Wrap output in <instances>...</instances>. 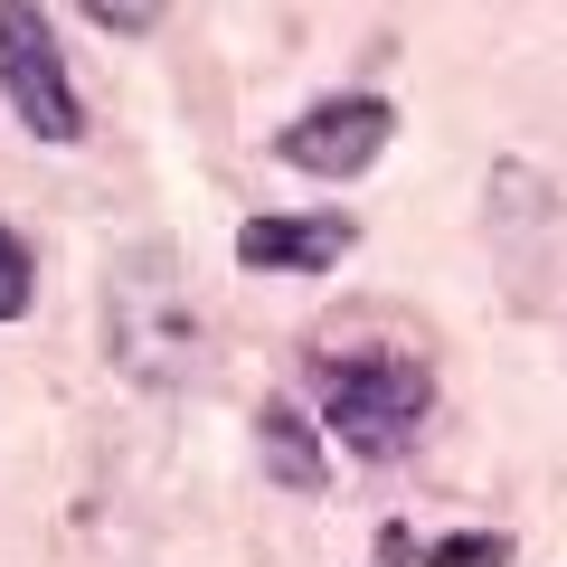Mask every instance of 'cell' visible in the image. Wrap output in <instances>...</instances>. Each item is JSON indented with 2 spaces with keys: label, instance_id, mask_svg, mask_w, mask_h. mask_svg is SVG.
Returning <instances> with one entry per match:
<instances>
[{
  "label": "cell",
  "instance_id": "obj_7",
  "mask_svg": "<svg viewBox=\"0 0 567 567\" xmlns=\"http://www.w3.org/2000/svg\"><path fill=\"white\" fill-rule=\"evenodd\" d=\"M416 567H511V529H454V539H425Z\"/></svg>",
  "mask_w": 567,
  "mask_h": 567
},
{
  "label": "cell",
  "instance_id": "obj_4",
  "mask_svg": "<svg viewBox=\"0 0 567 567\" xmlns=\"http://www.w3.org/2000/svg\"><path fill=\"white\" fill-rule=\"evenodd\" d=\"M388 133H398V114H388L379 95H322L312 114H293L275 133V162L312 171V181H360L388 152Z\"/></svg>",
  "mask_w": 567,
  "mask_h": 567
},
{
  "label": "cell",
  "instance_id": "obj_9",
  "mask_svg": "<svg viewBox=\"0 0 567 567\" xmlns=\"http://www.w3.org/2000/svg\"><path fill=\"white\" fill-rule=\"evenodd\" d=\"M76 10H85L95 29H114V39H142V29L162 20V0H76Z\"/></svg>",
  "mask_w": 567,
  "mask_h": 567
},
{
  "label": "cell",
  "instance_id": "obj_3",
  "mask_svg": "<svg viewBox=\"0 0 567 567\" xmlns=\"http://www.w3.org/2000/svg\"><path fill=\"white\" fill-rule=\"evenodd\" d=\"M0 95H10V114H20L39 142H76L85 133L76 76H66L58 29H48L39 0H0Z\"/></svg>",
  "mask_w": 567,
  "mask_h": 567
},
{
  "label": "cell",
  "instance_id": "obj_8",
  "mask_svg": "<svg viewBox=\"0 0 567 567\" xmlns=\"http://www.w3.org/2000/svg\"><path fill=\"white\" fill-rule=\"evenodd\" d=\"M29 293H39V265H29V246L0 227V322H20L29 312Z\"/></svg>",
  "mask_w": 567,
  "mask_h": 567
},
{
  "label": "cell",
  "instance_id": "obj_6",
  "mask_svg": "<svg viewBox=\"0 0 567 567\" xmlns=\"http://www.w3.org/2000/svg\"><path fill=\"white\" fill-rule=\"evenodd\" d=\"M256 454H265V473H275L284 492H322V435H312V416L293 398H265L256 406Z\"/></svg>",
  "mask_w": 567,
  "mask_h": 567
},
{
  "label": "cell",
  "instance_id": "obj_5",
  "mask_svg": "<svg viewBox=\"0 0 567 567\" xmlns=\"http://www.w3.org/2000/svg\"><path fill=\"white\" fill-rule=\"evenodd\" d=\"M360 246V218L341 208H312V218H246L237 227V265L246 275H322Z\"/></svg>",
  "mask_w": 567,
  "mask_h": 567
},
{
  "label": "cell",
  "instance_id": "obj_2",
  "mask_svg": "<svg viewBox=\"0 0 567 567\" xmlns=\"http://www.w3.org/2000/svg\"><path fill=\"white\" fill-rule=\"evenodd\" d=\"M104 341H114L123 379H142V388L199 379V312L181 293L171 246H133V256L104 265Z\"/></svg>",
  "mask_w": 567,
  "mask_h": 567
},
{
  "label": "cell",
  "instance_id": "obj_1",
  "mask_svg": "<svg viewBox=\"0 0 567 567\" xmlns=\"http://www.w3.org/2000/svg\"><path fill=\"white\" fill-rule=\"evenodd\" d=\"M312 398H322V425L360 464H398V454H416L425 416H435V369L416 350H322Z\"/></svg>",
  "mask_w": 567,
  "mask_h": 567
}]
</instances>
